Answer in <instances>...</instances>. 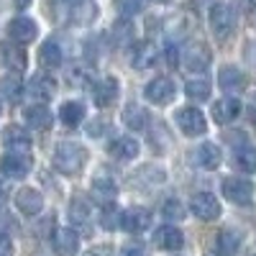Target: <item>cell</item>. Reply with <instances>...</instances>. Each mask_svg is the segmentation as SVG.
I'll list each match as a JSON object with an SVG mask.
<instances>
[{"label":"cell","mask_w":256,"mask_h":256,"mask_svg":"<svg viewBox=\"0 0 256 256\" xmlns=\"http://www.w3.org/2000/svg\"><path fill=\"white\" fill-rule=\"evenodd\" d=\"M82 118H84V108H82V102H77V100L64 102L62 108H59V120H62L64 126H70V128L80 126Z\"/></svg>","instance_id":"29"},{"label":"cell","mask_w":256,"mask_h":256,"mask_svg":"<svg viewBox=\"0 0 256 256\" xmlns=\"http://www.w3.org/2000/svg\"><path fill=\"white\" fill-rule=\"evenodd\" d=\"M208 256H218V254H208Z\"/></svg>","instance_id":"43"},{"label":"cell","mask_w":256,"mask_h":256,"mask_svg":"<svg viewBox=\"0 0 256 256\" xmlns=\"http://www.w3.org/2000/svg\"><path fill=\"white\" fill-rule=\"evenodd\" d=\"M54 92H56V82L49 74H36L28 82V95L36 98V100H49Z\"/></svg>","instance_id":"21"},{"label":"cell","mask_w":256,"mask_h":256,"mask_svg":"<svg viewBox=\"0 0 256 256\" xmlns=\"http://www.w3.org/2000/svg\"><path fill=\"white\" fill-rule=\"evenodd\" d=\"M238 246H241V236H238L233 228H226V230H220V236H218V248H216V254H218V256H236Z\"/></svg>","instance_id":"27"},{"label":"cell","mask_w":256,"mask_h":256,"mask_svg":"<svg viewBox=\"0 0 256 256\" xmlns=\"http://www.w3.org/2000/svg\"><path fill=\"white\" fill-rule=\"evenodd\" d=\"M118 90H120V84H118L116 77H100V80H95V84H92V100H95V105H98V108H108V105H113L116 98H118Z\"/></svg>","instance_id":"7"},{"label":"cell","mask_w":256,"mask_h":256,"mask_svg":"<svg viewBox=\"0 0 256 256\" xmlns=\"http://www.w3.org/2000/svg\"><path fill=\"white\" fill-rule=\"evenodd\" d=\"M36 34H38V26L26 16H16L8 24V36L13 44H28V41L36 38Z\"/></svg>","instance_id":"8"},{"label":"cell","mask_w":256,"mask_h":256,"mask_svg":"<svg viewBox=\"0 0 256 256\" xmlns=\"http://www.w3.org/2000/svg\"><path fill=\"white\" fill-rule=\"evenodd\" d=\"M90 202L88 200H82V198H74L72 200V205H70V218L74 220V223H88L90 220Z\"/></svg>","instance_id":"32"},{"label":"cell","mask_w":256,"mask_h":256,"mask_svg":"<svg viewBox=\"0 0 256 256\" xmlns=\"http://www.w3.org/2000/svg\"><path fill=\"white\" fill-rule=\"evenodd\" d=\"M20 90H24V84H20V77L16 72H10V74H6L3 80H0V95H3V98L16 102L20 98Z\"/></svg>","instance_id":"30"},{"label":"cell","mask_w":256,"mask_h":256,"mask_svg":"<svg viewBox=\"0 0 256 256\" xmlns=\"http://www.w3.org/2000/svg\"><path fill=\"white\" fill-rule=\"evenodd\" d=\"M218 82L220 88L228 90V92H238L246 88V74L238 70V67H223L220 74H218Z\"/></svg>","instance_id":"22"},{"label":"cell","mask_w":256,"mask_h":256,"mask_svg":"<svg viewBox=\"0 0 256 256\" xmlns=\"http://www.w3.org/2000/svg\"><path fill=\"white\" fill-rule=\"evenodd\" d=\"M0 172L10 180H20L31 172V156L26 152H10L0 159Z\"/></svg>","instance_id":"4"},{"label":"cell","mask_w":256,"mask_h":256,"mask_svg":"<svg viewBox=\"0 0 256 256\" xmlns=\"http://www.w3.org/2000/svg\"><path fill=\"white\" fill-rule=\"evenodd\" d=\"M10 254H13V244H10V238L0 233V256H10Z\"/></svg>","instance_id":"37"},{"label":"cell","mask_w":256,"mask_h":256,"mask_svg":"<svg viewBox=\"0 0 256 256\" xmlns=\"http://www.w3.org/2000/svg\"><path fill=\"white\" fill-rule=\"evenodd\" d=\"M24 118H26V123L31 128H36V131H46V128H52V123H54V113L46 108V105H28Z\"/></svg>","instance_id":"16"},{"label":"cell","mask_w":256,"mask_h":256,"mask_svg":"<svg viewBox=\"0 0 256 256\" xmlns=\"http://www.w3.org/2000/svg\"><path fill=\"white\" fill-rule=\"evenodd\" d=\"M120 256H148V248L141 244V241H131V244H126Z\"/></svg>","instance_id":"35"},{"label":"cell","mask_w":256,"mask_h":256,"mask_svg":"<svg viewBox=\"0 0 256 256\" xmlns=\"http://www.w3.org/2000/svg\"><path fill=\"white\" fill-rule=\"evenodd\" d=\"M116 6H118V10H120L126 18H131V16H136V13L146 6V0H116Z\"/></svg>","instance_id":"34"},{"label":"cell","mask_w":256,"mask_h":256,"mask_svg":"<svg viewBox=\"0 0 256 256\" xmlns=\"http://www.w3.org/2000/svg\"><path fill=\"white\" fill-rule=\"evenodd\" d=\"M16 208L24 212V216H38L41 208H44V198H41V192H36L34 187H20L16 192Z\"/></svg>","instance_id":"11"},{"label":"cell","mask_w":256,"mask_h":256,"mask_svg":"<svg viewBox=\"0 0 256 256\" xmlns=\"http://www.w3.org/2000/svg\"><path fill=\"white\" fill-rule=\"evenodd\" d=\"M156 59H159L156 44H152V41H141V44L136 46V52H134V67L136 70H148L152 64H156Z\"/></svg>","instance_id":"20"},{"label":"cell","mask_w":256,"mask_h":256,"mask_svg":"<svg viewBox=\"0 0 256 256\" xmlns=\"http://www.w3.org/2000/svg\"><path fill=\"white\" fill-rule=\"evenodd\" d=\"M3 144L10 146V148H16V152H20V148H28L31 146V138L26 134V128L10 123V126L3 128Z\"/></svg>","instance_id":"25"},{"label":"cell","mask_w":256,"mask_h":256,"mask_svg":"<svg viewBox=\"0 0 256 256\" xmlns=\"http://www.w3.org/2000/svg\"><path fill=\"white\" fill-rule=\"evenodd\" d=\"M92 195H95L100 202L110 205V202L116 200V195H118V184H116L110 177L100 174V177H95V180H92Z\"/></svg>","instance_id":"24"},{"label":"cell","mask_w":256,"mask_h":256,"mask_svg":"<svg viewBox=\"0 0 256 256\" xmlns=\"http://www.w3.org/2000/svg\"><path fill=\"white\" fill-rule=\"evenodd\" d=\"M220 148L216 144H200L195 148V162L202 166V169H218L220 166Z\"/></svg>","instance_id":"23"},{"label":"cell","mask_w":256,"mask_h":256,"mask_svg":"<svg viewBox=\"0 0 256 256\" xmlns=\"http://www.w3.org/2000/svg\"><path fill=\"white\" fill-rule=\"evenodd\" d=\"M123 123L131 128V131H141V128H146V123H148V113L141 108V105L131 102V105H126V110H123Z\"/></svg>","instance_id":"28"},{"label":"cell","mask_w":256,"mask_h":256,"mask_svg":"<svg viewBox=\"0 0 256 256\" xmlns=\"http://www.w3.org/2000/svg\"><path fill=\"white\" fill-rule=\"evenodd\" d=\"M154 244H156L162 251H177V248H182L184 236H182V230L174 228V226H162V228H156V233H154Z\"/></svg>","instance_id":"14"},{"label":"cell","mask_w":256,"mask_h":256,"mask_svg":"<svg viewBox=\"0 0 256 256\" xmlns=\"http://www.w3.org/2000/svg\"><path fill=\"white\" fill-rule=\"evenodd\" d=\"M233 162L241 172H256V148L248 141H241L233 148Z\"/></svg>","instance_id":"19"},{"label":"cell","mask_w":256,"mask_h":256,"mask_svg":"<svg viewBox=\"0 0 256 256\" xmlns=\"http://www.w3.org/2000/svg\"><path fill=\"white\" fill-rule=\"evenodd\" d=\"M241 113V102L236 98H220L216 105H212V118H216L218 123H230L236 120Z\"/></svg>","instance_id":"17"},{"label":"cell","mask_w":256,"mask_h":256,"mask_svg":"<svg viewBox=\"0 0 256 256\" xmlns=\"http://www.w3.org/2000/svg\"><path fill=\"white\" fill-rule=\"evenodd\" d=\"M174 118H177L180 131L187 136H202L208 131V120L198 108H182V110H177Z\"/></svg>","instance_id":"5"},{"label":"cell","mask_w":256,"mask_h":256,"mask_svg":"<svg viewBox=\"0 0 256 256\" xmlns=\"http://www.w3.org/2000/svg\"><path fill=\"white\" fill-rule=\"evenodd\" d=\"M144 95L152 100V102H156V105H166L169 100L174 98V82L169 80V77H159V80L146 84V92Z\"/></svg>","instance_id":"13"},{"label":"cell","mask_w":256,"mask_h":256,"mask_svg":"<svg viewBox=\"0 0 256 256\" xmlns=\"http://www.w3.org/2000/svg\"><path fill=\"white\" fill-rule=\"evenodd\" d=\"M52 246L59 256H74L80 248V236L72 228H56L52 236Z\"/></svg>","instance_id":"12"},{"label":"cell","mask_w":256,"mask_h":256,"mask_svg":"<svg viewBox=\"0 0 256 256\" xmlns=\"http://www.w3.org/2000/svg\"><path fill=\"white\" fill-rule=\"evenodd\" d=\"M156 3H169V0H156Z\"/></svg>","instance_id":"42"},{"label":"cell","mask_w":256,"mask_h":256,"mask_svg":"<svg viewBox=\"0 0 256 256\" xmlns=\"http://www.w3.org/2000/svg\"><path fill=\"white\" fill-rule=\"evenodd\" d=\"M88 164V148L74 144V141H62L54 148V166L62 174H80L82 166Z\"/></svg>","instance_id":"1"},{"label":"cell","mask_w":256,"mask_h":256,"mask_svg":"<svg viewBox=\"0 0 256 256\" xmlns=\"http://www.w3.org/2000/svg\"><path fill=\"white\" fill-rule=\"evenodd\" d=\"M210 28L218 38H228L236 31V13L233 8H228L226 3H216L210 8Z\"/></svg>","instance_id":"3"},{"label":"cell","mask_w":256,"mask_h":256,"mask_svg":"<svg viewBox=\"0 0 256 256\" xmlns=\"http://www.w3.org/2000/svg\"><path fill=\"white\" fill-rule=\"evenodd\" d=\"M184 92L187 98L192 100H208L210 98V82L205 77H192L187 84H184Z\"/></svg>","instance_id":"31"},{"label":"cell","mask_w":256,"mask_h":256,"mask_svg":"<svg viewBox=\"0 0 256 256\" xmlns=\"http://www.w3.org/2000/svg\"><path fill=\"white\" fill-rule=\"evenodd\" d=\"M13 3H16L18 8H26V6H31V0H13Z\"/></svg>","instance_id":"40"},{"label":"cell","mask_w":256,"mask_h":256,"mask_svg":"<svg viewBox=\"0 0 256 256\" xmlns=\"http://www.w3.org/2000/svg\"><path fill=\"white\" fill-rule=\"evenodd\" d=\"M190 210L195 212L200 220H216V218H220V202L216 200V195H210V192H198V195H192Z\"/></svg>","instance_id":"6"},{"label":"cell","mask_w":256,"mask_h":256,"mask_svg":"<svg viewBox=\"0 0 256 256\" xmlns=\"http://www.w3.org/2000/svg\"><path fill=\"white\" fill-rule=\"evenodd\" d=\"M88 131H90L92 136H95V134L100 136V134H105V131H108V123H98V120H95V123H90V126H88Z\"/></svg>","instance_id":"38"},{"label":"cell","mask_w":256,"mask_h":256,"mask_svg":"<svg viewBox=\"0 0 256 256\" xmlns=\"http://www.w3.org/2000/svg\"><path fill=\"white\" fill-rule=\"evenodd\" d=\"M108 154L113 159H120V162H128L138 154V141L131 138V136H118L108 144Z\"/></svg>","instance_id":"15"},{"label":"cell","mask_w":256,"mask_h":256,"mask_svg":"<svg viewBox=\"0 0 256 256\" xmlns=\"http://www.w3.org/2000/svg\"><path fill=\"white\" fill-rule=\"evenodd\" d=\"M223 195L226 200H230L233 205H251L254 202V182L251 180H241V177H226L223 184Z\"/></svg>","instance_id":"2"},{"label":"cell","mask_w":256,"mask_h":256,"mask_svg":"<svg viewBox=\"0 0 256 256\" xmlns=\"http://www.w3.org/2000/svg\"><path fill=\"white\" fill-rule=\"evenodd\" d=\"M84 256H113L110 246H100V248H92L90 254H84Z\"/></svg>","instance_id":"39"},{"label":"cell","mask_w":256,"mask_h":256,"mask_svg":"<svg viewBox=\"0 0 256 256\" xmlns=\"http://www.w3.org/2000/svg\"><path fill=\"white\" fill-rule=\"evenodd\" d=\"M3 59L8 64V70L16 72V74H20L26 70V52L20 49V44H6L3 46Z\"/></svg>","instance_id":"26"},{"label":"cell","mask_w":256,"mask_h":256,"mask_svg":"<svg viewBox=\"0 0 256 256\" xmlns=\"http://www.w3.org/2000/svg\"><path fill=\"white\" fill-rule=\"evenodd\" d=\"M38 62L44 70H59L62 67V46L56 44V38H49L38 49Z\"/></svg>","instance_id":"18"},{"label":"cell","mask_w":256,"mask_h":256,"mask_svg":"<svg viewBox=\"0 0 256 256\" xmlns=\"http://www.w3.org/2000/svg\"><path fill=\"white\" fill-rule=\"evenodd\" d=\"M6 200V187H3V182H0V202Z\"/></svg>","instance_id":"41"},{"label":"cell","mask_w":256,"mask_h":256,"mask_svg":"<svg viewBox=\"0 0 256 256\" xmlns=\"http://www.w3.org/2000/svg\"><path fill=\"white\" fill-rule=\"evenodd\" d=\"M152 226V212L146 208H128L120 212V228L128 233H141Z\"/></svg>","instance_id":"9"},{"label":"cell","mask_w":256,"mask_h":256,"mask_svg":"<svg viewBox=\"0 0 256 256\" xmlns=\"http://www.w3.org/2000/svg\"><path fill=\"white\" fill-rule=\"evenodd\" d=\"M182 62H184L187 70L202 72V70H208V64H210V49L202 44V41H192V44L184 49V54H182Z\"/></svg>","instance_id":"10"},{"label":"cell","mask_w":256,"mask_h":256,"mask_svg":"<svg viewBox=\"0 0 256 256\" xmlns=\"http://www.w3.org/2000/svg\"><path fill=\"white\" fill-rule=\"evenodd\" d=\"M162 212H164V218H166V220H182L187 210H184V205H182L180 200H174V198H169V200L164 202Z\"/></svg>","instance_id":"33"},{"label":"cell","mask_w":256,"mask_h":256,"mask_svg":"<svg viewBox=\"0 0 256 256\" xmlns=\"http://www.w3.org/2000/svg\"><path fill=\"white\" fill-rule=\"evenodd\" d=\"M102 226L110 228V230L118 228V226H120V212H116V210L108 205V208H105V212H102Z\"/></svg>","instance_id":"36"}]
</instances>
